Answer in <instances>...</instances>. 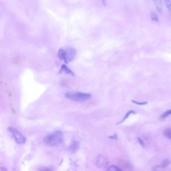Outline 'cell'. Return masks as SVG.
<instances>
[{
  "label": "cell",
  "instance_id": "6da1fadb",
  "mask_svg": "<svg viewBox=\"0 0 171 171\" xmlns=\"http://www.w3.org/2000/svg\"><path fill=\"white\" fill-rule=\"evenodd\" d=\"M62 133L60 131L48 134L44 138L45 144L50 146H54L61 144L63 141Z\"/></svg>",
  "mask_w": 171,
  "mask_h": 171
},
{
  "label": "cell",
  "instance_id": "7a4b0ae2",
  "mask_svg": "<svg viewBox=\"0 0 171 171\" xmlns=\"http://www.w3.org/2000/svg\"><path fill=\"white\" fill-rule=\"evenodd\" d=\"M76 51L74 48H68L66 49L61 48L58 51V56L59 59L64 61L66 64H68L74 59Z\"/></svg>",
  "mask_w": 171,
  "mask_h": 171
},
{
  "label": "cell",
  "instance_id": "3957f363",
  "mask_svg": "<svg viewBox=\"0 0 171 171\" xmlns=\"http://www.w3.org/2000/svg\"><path fill=\"white\" fill-rule=\"evenodd\" d=\"M65 96L67 98L70 100L83 102L90 99L91 95L89 93L69 92L66 94Z\"/></svg>",
  "mask_w": 171,
  "mask_h": 171
},
{
  "label": "cell",
  "instance_id": "277c9868",
  "mask_svg": "<svg viewBox=\"0 0 171 171\" xmlns=\"http://www.w3.org/2000/svg\"><path fill=\"white\" fill-rule=\"evenodd\" d=\"M8 130L13 136L15 141L17 144H23L26 142V137L16 128L12 127H8Z\"/></svg>",
  "mask_w": 171,
  "mask_h": 171
},
{
  "label": "cell",
  "instance_id": "5b68a950",
  "mask_svg": "<svg viewBox=\"0 0 171 171\" xmlns=\"http://www.w3.org/2000/svg\"><path fill=\"white\" fill-rule=\"evenodd\" d=\"M108 163L106 159L102 155H100L97 157V164L99 167L105 166Z\"/></svg>",
  "mask_w": 171,
  "mask_h": 171
},
{
  "label": "cell",
  "instance_id": "8992f818",
  "mask_svg": "<svg viewBox=\"0 0 171 171\" xmlns=\"http://www.w3.org/2000/svg\"><path fill=\"white\" fill-rule=\"evenodd\" d=\"M79 148V143L78 141L73 142L70 145L69 149L72 153H74L77 151Z\"/></svg>",
  "mask_w": 171,
  "mask_h": 171
},
{
  "label": "cell",
  "instance_id": "52a82bcc",
  "mask_svg": "<svg viewBox=\"0 0 171 171\" xmlns=\"http://www.w3.org/2000/svg\"><path fill=\"white\" fill-rule=\"evenodd\" d=\"M60 72H64L67 74H68L73 76L74 75V73L65 65H62Z\"/></svg>",
  "mask_w": 171,
  "mask_h": 171
},
{
  "label": "cell",
  "instance_id": "ba28073f",
  "mask_svg": "<svg viewBox=\"0 0 171 171\" xmlns=\"http://www.w3.org/2000/svg\"><path fill=\"white\" fill-rule=\"evenodd\" d=\"M154 4L158 13L162 14L163 12L162 2L161 1H154Z\"/></svg>",
  "mask_w": 171,
  "mask_h": 171
},
{
  "label": "cell",
  "instance_id": "9c48e42d",
  "mask_svg": "<svg viewBox=\"0 0 171 171\" xmlns=\"http://www.w3.org/2000/svg\"><path fill=\"white\" fill-rule=\"evenodd\" d=\"M136 114V112L135 111L132 110H130V111H128L126 115H125L123 119V120H122L120 122V123H118V124H120L122 123H123V122L125 120H126V119L128 117H129V116L131 114Z\"/></svg>",
  "mask_w": 171,
  "mask_h": 171
},
{
  "label": "cell",
  "instance_id": "30bf717a",
  "mask_svg": "<svg viewBox=\"0 0 171 171\" xmlns=\"http://www.w3.org/2000/svg\"><path fill=\"white\" fill-rule=\"evenodd\" d=\"M164 134L167 138L171 139V128H167L164 130Z\"/></svg>",
  "mask_w": 171,
  "mask_h": 171
},
{
  "label": "cell",
  "instance_id": "8fae6325",
  "mask_svg": "<svg viewBox=\"0 0 171 171\" xmlns=\"http://www.w3.org/2000/svg\"><path fill=\"white\" fill-rule=\"evenodd\" d=\"M106 171H123L120 167L114 165L110 166Z\"/></svg>",
  "mask_w": 171,
  "mask_h": 171
},
{
  "label": "cell",
  "instance_id": "7c38bea8",
  "mask_svg": "<svg viewBox=\"0 0 171 171\" xmlns=\"http://www.w3.org/2000/svg\"><path fill=\"white\" fill-rule=\"evenodd\" d=\"M170 163L171 162L169 160H165L160 166L161 167L165 168L168 166Z\"/></svg>",
  "mask_w": 171,
  "mask_h": 171
},
{
  "label": "cell",
  "instance_id": "4fadbf2b",
  "mask_svg": "<svg viewBox=\"0 0 171 171\" xmlns=\"http://www.w3.org/2000/svg\"><path fill=\"white\" fill-rule=\"evenodd\" d=\"M151 17L152 20L157 22H158L159 21V20L157 14L154 13V12H152V13H151Z\"/></svg>",
  "mask_w": 171,
  "mask_h": 171
},
{
  "label": "cell",
  "instance_id": "5bb4252c",
  "mask_svg": "<svg viewBox=\"0 0 171 171\" xmlns=\"http://www.w3.org/2000/svg\"><path fill=\"white\" fill-rule=\"evenodd\" d=\"M171 114V110H169L164 112V113H163L161 117V118H165L167 117H168Z\"/></svg>",
  "mask_w": 171,
  "mask_h": 171
},
{
  "label": "cell",
  "instance_id": "9a60e30c",
  "mask_svg": "<svg viewBox=\"0 0 171 171\" xmlns=\"http://www.w3.org/2000/svg\"><path fill=\"white\" fill-rule=\"evenodd\" d=\"M165 2L166 7L171 13V2L169 0H166L165 1Z\"/></svg>",
  "mask_w": 171,
  "mask_h": 171
},
{
  "label": "cell",
  "instance_id": "2e32d148",
  "mask_svg": "<svg viewBox=\"0 0 171 171\" xmlns=\"http://www.w3.org/2000/svg\"><path fill=\"white\" fill-rule=\"evenodd\" d=\"M132 102L134 103L135 104L137 105H145L146 104H148V102H137L135 101V100H132Z\"/></svg>",
  "mask_w": 171,
  "mask_h": 171
},
{
  "label": "cell",
  "instance_id": "e0dca14e",
  "mask_svg": "<svg viewBox=\"0 0 171 171\" xmlns=\"http://www.w3.org/2000/svg\"><path fill=\"white\" fill-rule=\"evenodd\" d=\"M38 171H54L51 167H43L39 169Z\"/></svg>",
  "mask_w": 171,
  "mask_h": 171
},
{
  "label": "cell",
  "instance_id": "ac0fdd59",
  "mask_svg": "<svg viewBox=\"0 0 171 171\" xmlns=\"http://www.w3.org/2000/svg\"><path fill=\"white\" fill-rule=\"evenodd\" d=\"M137 140H138V141L140 145H141L143 148H144L145 147V143L143 142V140L141 138L139 137V138H137Z\"/></svg>",
  "mask_w": 171,
  "mask_h": 171
},
{
  "label": "cell",
  "instance_id": "d6986e66",
  "mask_svg": "<svg viewBox=\"0 0 171 171\" xmlns=\"http://www.w3.org/2000/svg\"><path fill=\"white\" fill-rule=\"evenodd\" d=\"M118 138V136L117 134H115L114 135L110 136L109 138L112 139L117 140Z\"/></svg>",
  "mask_w": 171,
  "mask_h": 171
},
{
  "label": "cell",
  "instance_id": "ffe728a7",
  "mask_svg": "<svg viewBox=\"0 0 171 171\" xmlns=\"http://www.w3.org/2000/svg\"><path fill=\"white\" fill-rule=\"evenodd\" d=\"M1 171H8L7 169L4 167H2L1 168Z\"/></svg>",
  "mask_w": 171,
  "mask_h": 171
}]
</instances>
